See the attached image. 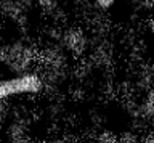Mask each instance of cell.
<instances>
[{"label": "cell", "mask_w": 154, "mask_h": 143, "mask_svg": "<svg viewBox=\"0 0 154 143\" xmlns=\"http://www.w3.org/2000/svg\"><path fill=\"white\" fill-rule=\"evenodd\" d=\"M45 84L43 79L35 73L18 74L11 79L0 80V101L14 95H35L40 93Z\"/></svg>", "instance_id": "obj_1"}, {"label": "cell", "mask_w": 154, "mask_h": 143, "mask_svg": "<svg viewBox=\"0 0 154 143\" xmlns=\"http://www.w3.org/2000/svg\"><path fill=\"white\" fill-rule=\"evenodd\" d=\"M63 45L67 51L74 55H80L84 53V50L87 48V37L85 34L82 32L80 29H69V31H64L61 34V39Z\"/></svg>", "instance_id": "obj_2"}, {"label": "cell", "mask_w": 154, "mask_h": 143, "mask_svg": "<svg viewBox=\"0 0 154 143\" xmlns=\"http://www.w3.org/2000/svg\"><path fill=\"white\" fill-rule=\"evenodd\" d=\"M7 132H8L10 140H11L13 143H21L24 140H27V138H26V124H24L21 119L13 121L8 126V130Z\"/></svg>", "instance_id": "obj_3"}, {"label": "cell", "mask_w": 154, "mask_h": 143, "mask_svg": "<svg viewBox=\"0 0 154 143\" xmlns=\"http://www.w3.org/2000/svg\"><path fill=\"white\" fill-rule=\"evenodd\" d=\"M140 109H141V114L146 119L148 117H154V87L148 90L144 101L140 104Z\"/></svg>", "instance_id": "obj_4"}, {"label": "cell", "mask_w": 154, "mask_h": 143, "mask_svg": "<svg viewBox=\"0 0 154 143\" xmlns=\"http://www.w3.org/2000/svg\"><path fill=\"white\" fill-rule=\"evenodd\" d=\"M140 135L135 132H124L120 137H117V143H140Z\"/></svg>", "instance_id": "obj_5"}, {"label": "cell", "mask_w": 154, "mask_h": 143, "mask_svg": "<svg viewBox=\"0 0 154 143\" xmlns=\"http://www.w3.org/2000/svg\"><path fill=\"white\" fill-rule=\"evenodd\" d=\"M96 143H117V137L111 132H101L96 138Z\"/></svg>", "instance_id": "obj_6"}, {"label": "cell", "mask_w": 154, "mask_h": 143, "mask_svg": "<svg viewBox=\"0 0 154 143\" xmlns=\"http://www.w3.org/2000/svg\"><path fill=\"white\" fill-rule=\"evenodd\" d=\"M93 3L100 11H108L114 7L116 0H93Z\"/></svg>", "instance_id": "obj_7"}, {"label": "cell", "mask_w": 154, "mask_h": 143, "mask_svg": "<svg viewBox=\"0 0 154 143\" xmlns=\"http://www.w3.org/2000/svg\"><path fill=\"white\" fill-rule=\"evenodd\" d=\"M38 5H40L45 11H55L58 8V0H37Z\"/></svg>", "instance_id": "obj_8"}, {"label": "cell", "mask_w": 154, "mask_h": 143, "mask_svg": "<svg viewBox=\"0 0 154 143\" xmlns=\"http://www.w3.org/2000/svg\"><path fill=\"white\" fill-rule=\"evenodd\" d=\"M141 143H154V132H149L148 135L141 140Z\"/></svg>", "instance_id": "obj_9"}, {"label": "cell", "mask_w": 154, "mask_h": 143, "mask_svg": "<svg viewBox=\"0 0 154 143\" xmlns=\"http://www.w3.org/2000/svg\"><path fill=\"white\" fill-rule=\"evenodd\" d=\"M146 3H148L149 7H152V8H154V0H146Z\"/></svg>", "instance_id": "obj_10"}, {"label": "cell", "mask_w": 154, "mask_h": 143, "mask_svg": "<svg viewBox=\"0 0 154 143\" xmlns=\"http://www.w3.org/2000/svg\"><path fill=\"white\" fill-rule=\"evenodd\" d=\"M151 31L154 32V15H152V18H151Z\"/></svg>", "instance_id": "obj_11"}, {"label": "cell", "mask_w": 154, "mask_h": 143, "mask_svg": "<svg viewBox=\"0 0 154 143\" xmlns=\"http://www.w3.org/2000/svg\"><path fill=\"white\" fill-rule=\"evenodd\" d=\"M152 76H154V68H152Z\"/></svg>", "instance_id": "obj_12"}]
</instances>
